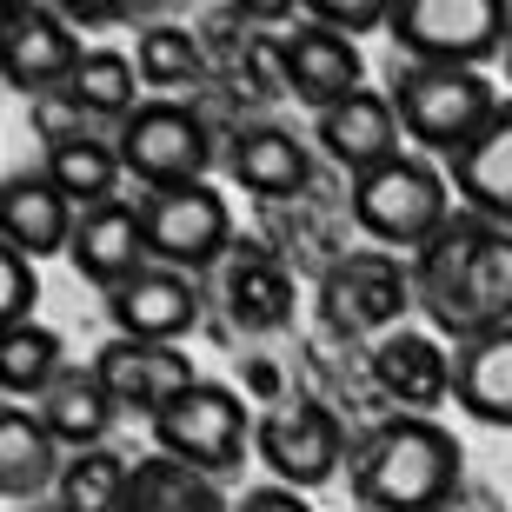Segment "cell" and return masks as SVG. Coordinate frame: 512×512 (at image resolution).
I'll return each mask as SVG.
<instances>
[{
  "instance_id": "obj_13",
  "label": "cell",
  "mask_w": 512,
  "mask_h": 512,
  "mask_svg": "<svg viewBox=\"0 0 512 512\" xmlns=\"http://www.w3.org/2000/svg\"><path fill=\"white\" fill-rule=\"evenodd\" d=\"M87 60L80 47L74 20L60 14V7H34V0H20L0 14V80L14 87V94L40 100V94H60L74 67Z\"/></svg>"
},
{
  "instance_id": "obj_32",
  "label": "cell",
  "mask_w": 512,
  "mask_h": 512,
  "mask_svg": "<svg viewBox=\"0 0 512 512\" xmlns=\"http://www.w3.org/2000/svg\"><path fill=\"white\" fill-rule=\"evenodd\" d=\"M293 366H300V353H293V360H273V353H260V346H247V353H240V373H233V386H240V393L247 399H266V413H273V406H286V399H300V386H293Z\"/></svg>"
},
{
  "instance_id": "obj_21",
  "label": "cell",
  "mask_w": 512,
  "mask_h": 512,
  "mask_svg": "<svg viewBox=\"0 0 512 512\" xmlns=\"http://www.w3.org/2000/svg\"><path fill=\"white\" fill-rule=\"evenodd\" d=\"M74 227H80V213L67 207V193L47 173H7L0 180V247L47 260V253L74 247Z\"/></svg>"
},
{
  "instance_id": "obj_38",
  "label": "cell",
  "mask_w": 512,
  "mask_h": 512,
  "mask_svg": "<svg viewBox=\"0 0 512 512\" xmlns=\"http://www.w3.org/2000/svg\"><path fill=\"white\" fill-rule=\"evenodd\" d=\"M20 512H67V506H20Z\"/></svg>"
},
{
  "instance_id": "obj_16",
  "label": "cell",
  "mask_w": 512,
  "mask_h": 512,
  "mask_svg": "<svg viewBox=\"0 0 512 512\" xmlns=\"http://www.w3.org/2000/svg\"><path fill=\"white\" fill-rule=\"evenodd\" d=\"M94 380L107 386V399H114L120 413L160 419V406L180 399L200 373H193V360L180 346H147V340H120L114 333V340L94 353Z\"/></svg>"
},
{
  "instance_id": "obj_14",
  "label": "cell",
  "mask_w": 512,
  "mask_h": 512,
  "mask_svg": "<svg viewBox=\"0 0 512 512\" xmlns=\"http://www.w3.org/2000/svg\"><path fill=\"white\" fill-rule=\"evenodd\" d=\"M366 380H373L386 413L433 419L439 406L453 399V346H439L433 333H419V326H399V333H386V340L366 353Z\"/></svg>"
},
{
  "instance_id": "obj_35",
  "label": "cell",
  "mask_w": 512,
  "mask_h": 512,
  "mask_svg": "<svg viewBox=\"0 0 512 512\" xmlns=\"http://www.w3.org/2000/svg\"><path fill=\"white\" fill-rule=\"evenodd\" d=\"M233 512H313V506H306V493H293V486H280V479H266V486L240 493Z\"/></svg>"
},
{
  "instance_id": "obj_2",
  "label": "cell",
  "mask_w": 512,
  "mask_h": 512,
  "mask_svg": "<svg viewBox=\"0 0 512 512\" xmlns=\"http://www.w3.org/2000/svg\"><path fill=\"white\" fill-rule=\"evenodd\" d=\"M346 486L360 512H439L466 486V446L439 419L380 413L366 433H353Z\"/></svg>"
},
{
  "instance_id": "obj_39",
  "label": "cell",
  "mask_w": 512,
  "mask_h": 512,
  "mask_svg": "<svg viewBox=\"0 0 512 512\" xmlns=\"http://www.w3.org/2000/svg\"><path fill=\"white\" fill-rule=\"evenodd\" d=\"M506 80H512V47H506Z\"/></svg>"
},
{
  "instance_id": "obj_29",
  "label": "cell",
  "mask_w": 512,
  "mask_h": 512,
  "mask_svg": "<svg viewBox=\"0 0 512 512\" xmlns=\"http://www.w3.org/2000/svg\"><path fill=\"white\" fill-rule=\"evenodd\" d=\"M67 94H74V107L94 127H127L140 107H147V87H140V67H133V54H120V47H87V60L74 67V80H67Z\"/></svg>"
},
{
  "instance_id": "obj_23",
  "label": "cell",
  "mask_w": 512,
  "mask_h": 512,
  "mask_svg": "<svg viewBox=\"0 0 512 512\" xmlns=\"http://www.w3.org/2000/svg\"><path fill=\"white\" fill-rule=\"evenodd\" d=\"M133 67H140L147 100H207L213 94L207 40H200V27H180V20H147L133 34Z\"/></svg>"
},
{
  "instance_id": "obj_1",
  "label": "cell",
  "mask_w": 512,
  "mask_h": 512,
  "mask_svg": "<svg viewBox=\"0 0 512 512\" xmlns=\"http://www.w3.org/2000/svg\"><path fill=\"white\" fill-rule=\"evenodd\" d=\"M413 300L453 346L479 326H512V233L459 207L413 253Z\"/></svg>"
},
{
  "instance_id": "obj_30",
  "label": "cell",
  "mask_w": 512,
  "mask_h": 512,
  "mask_svg": "<svg viewBox=\"0 0 512 512\" xmlns=\"http://www.w3.org/2000/svg\"><path fill=\"white\" fill-rule=\"evenodd\" d=\"M60 373H67V346H60L54 326L27 320V326H14V333L0 340V393L7 399L27 406V399H40Z\"/></svg>"
},
{
  "instance_id": "obj_33",
  "label": "cell",
  "mask_w": 512,
  "mask_h": 512,
  "mask_svg": "<svg viewBox=\"0 0 512 512\" xmlns=\"http://www.w3.org/2000/svg\"><path fill=\"white\" fill-rule=\"evenodd\" d=\"M34 300H40V280H34V260L14 247H0V320L7 333L34 320Z\"/></svg>"
},
{
  "instance_id": "obj_36",
  "label": "cell",
  "mask_w": 512,
  "mask_h": 512,
  "mask_svg": "<svg viewBox=\"0 0 512 512\" xmlns=\"http://www.w3.org/2000/svg\"><path fill=\"white\" fill-rule=\"evenodd\" d=\"M60 14L74 20V34H80V27H127L133 7H127V0H100V7H94V0H74V7H60Z\"/></svg>"
},
{
  "instance_id": "obj_31",
  "label": "cell",
  "mask_w": 512,
  "mask_h": 512,
  "mask_svg": "<svg viewBox=\"0 0 512 512\" xmlns=\"http://www.w3.org/2000/svg\"><path fill=\"white\" fill-rule=\"evenodd\" d=\"M127 479H133V459L114 453V446L67 453V466H60V486H54V506H67V512H120V499H127Z\"/></svg>"
},
{
  "instance_id": "obj_27",
  "label": "cell",
  "mask_w": 512,
  "mask_h": 512,
  "mask_svg": "<svg viewBox=\"0 0 512 512\" xmlns=\"http://www.w3.org/2000/svg\"><path fill=\"white\" fill-rule=\"evenodd\" d=\"M120 512H233L227 486L187 459H167V453H140L133 459V479H127V499Z\"/></svg>"
},
{
  "instance_id": "obj_4",
  "label": "cell",
  "mask_w": 512,
  "mask_h": 512,
  "mask_svg": "<svg viewBox=\"0 0 512 512\" xmlns=\"http://www.w3.org/2000/svg\"><path fill=\"white\" fill-rule=\"evenodd\" d=\"M413 266H399V253H380V247H353L346 260H333L313 280V313H320V333L326 346H373L386 333L406 326L413 313Z\"/></svg>"
},
{
  "instance_id": "obj_17",
  "label": "cell",
  "mask_w": 512,
  "mask_h": 512,
  "mask_svg": "<svg viewBox=\"0 0 512 512\" xmlns=\"http://www.w3.org/2000/svg\"><path fill=\"white\" fill-rule=\"evenodd\" d=\"M313 140H320V153L346 173V180H360V173H373V167H386V160L406 153V127H399L386 87H366V94L313 114Z\"/></svg>"
},
{
  "instance_id": "obj_9",
  "label": "cell",
  "mask_w": 512,
  "mask_h": 512,
  "mask_svg": "<svg viewBox=\"0 0 512 512\" xmlns=\"http://www.w3.org/2000/svg\"><path fill=\"white\" fill-rule=\"evenodd\" d=\"M207 300H213V326L220 333H240V340H273L293 326V306H300V286H293V266L266 247L260 233H240L233 253L207 273Z\"/></svg>"
},
{
  "instance_id": "obj_15",
  "label": "cell",
  "mask_w": 512,
  "mask_h": 512,
  "mask_svg": "<svg viewBox=\"0 0 512 512\" xmlns=\"http://www.w3.org/2000/svg\"><path fill=\"white\" fill-rule=\"evenodd\" d=\"M227 173H233V187H247L260 207H286V200L320 187L313 147L293 127H280V120H240L227 140Z\"/></svg>"
},
{
  "instance_id": "obj_37",
  "label": "cell",
  "mask_w": 512,
  "mask_h": 512,
  "mask_svg": "<svg viewBox=\"0 0 512 512\" xmlns=\"http://www.w3.org/2000/svg\"><path fill=\"white\" fill-rule=\"evenodd\" d=\"M439 512H506V506H499V493H493V486H479V479H466V486H459V493L446 499Z\"/></svg>"
},
{
  "instance_id": "obj_28",
  "label": "cell",
  "mask_w": 512,
  "mask_h": 512,
  "mask_svg": "<svg viewBox=\"0 0 512 512\" xmlns=\"http://www.w3.org/2000/svg\"><path fill=\"white\" fill-rule=\"evenodd\" d=\"M40 173H47V180L67 193V207H74V213L114 207V200H120V180H127L114 133H74V140H54Z\"/></svg>"
},
{
  "instance_id": "obj_20",
  "label": "cell",
  "mask_w": 512,
  "mask_h": 512,
  "mask_svg": "<svg viewBox=\"0 0 512 512\" xmlns=\"http://www.w3.org/2000/svg\"><path fill=\"white\" fill-rule=\"evenodd\" d=\"M273 220H266V247L280 253L286 266H313V280H320L333 260H346V227H353V213H346V193H300V200H286V207H266Z\"/></svg>"
},
{
  "instance_id": "obj_6",
  "label": "cell",
  "mask_w": 512,
  "mask_h": 512,
  "mask_svg": "<svg viewBox=\"0 0 512 512\" xmlns=\"http://www.w3.org/2000/svg\"><path fill=\"white\" fill-rule=\"evenodd\" d=\"M147 426H153V453L187 459L200 473L227 479L253 459V426H260V419H253V399L240 393V386L193 380L187 393L167 399L160 419H147Z\"/></svg>"
},
{
  "instance_id": "obj_22",
  "label": "cell",
  "mask_w": 512,
  "mask_h": 512,
  "mask_svg": "<svg viewBox=\"0 0 512 512\" xmlns=\"http://www.w3.org/2000/svg\"><path fill=\"white\" fill-rule=\"evenodd\" d=\"M453 406L493 433H512V326H479L453 346Z\"/></svg>"
},
{
  "instance_id": "obj_3",
  "label": "cell",
  "mask_w": 512,
  "mask_h": 512,
  "mask_svg": "<svg viewBox=\"0 0 512 512\" xmlns=\"http://www.w3.org/2000/svg\"><path fill=\"white\" fill-rule=\"evenodd\" d=\"M346 213H353V233H366L380 253H419L459 213V200L439 160L399 153L386 167L346 180Z\"/></svg>"
},
{
  "instance_id": "obj_34",
  "label": "cell",
  "mask_w": 512,
  "mask_h": 512,
  "mask_svg": "<svg viewBox=\"0 0 512 512\" xmlns=\"http://www.w3.org/2000/svg\"><path fill=\"white\" fill-rule=\"evenodd\" d=\"M306 20H320V27H333V34H373L380 27L386 34V20H393V0H313L306 7Z\"/></svg>"
},
{
  "instance_id": "obj_7",
  "label": "cell",
  "mask_w": 512,
  "mask_h": 512,
  "mask_svg": "<svg viewBox=\"0 0 512 512\" xmlns=\"http://www.w3.org/2000/svg\"><path fill=\"white\" fill-rule=\"evenodd\" d=\"M386 34L399 60L486 74V60L512 47V0H393Z\"/></svg>"
},
{
  "instance_id": "obj_24",
  "label": "cell",
  "mask_w": 512,
  "mask_h": 512,
  "mask_svg": "<svg viewBox=\"0 0 512 512\" xmlns=\"http://www.w3.org/2000/svg\"><path fill=\"white\" fill-rule=\"evenodd\" d=\"M67 260H74V273L87 286H100V293H114L120 280H133V273L153 260L147 253V227H140V200H114V207L80 213Z\"/></svg>"
},
{
  "instance_id": "obj_11",
  "label": "cell",
  "mask_w": 512,
  "mask_h": 512,
  "mask_svg": "<svg viewBox=\"0 0 512 512\" xmlns=\"http://www.w3.org/2000/svg\"><path fill=\"white\" fill-rule=\"evenodd\" d=\"M140 227H147V253L160 266H180L193 280H207L213 266L233 253L240 227H233L227 193L193 180V187H167V193H140Z\"/></svg>"
},
{
  "instance_id": "obj_18",
  "label": "cell",
  "mask_w": 512,
  "mask_h": 512,
  "mask_svg": "<svg viewBox=\"0 0 512 512\" xmlns=\"http://www.w3.org/2000/svg\"><path fill=\"white\" fill-rule=\"evenodd\" d=\"M366 87H373V80H366L360 40L333 34V27H320V20H306L300 34L286 40V94L300 100V107L326 114V107H340V100L366 94Z\"/></svg>"
},
{
  "instance_id": "obj_12",
  "label": "cell",
  "mask_w": 512,
  "mask_h": 512,
  "mask_svg": "<svg viewBox=\"0 0 512 512\" xmlns=\"http://www.w3.org/2000/svg\"><path fill=\"white\" fill-rule=\"evenodd\" d=\"M107 326L120 340H147V346H180L187 333L207 326V280H193L180 266L147 260L133 280H120L107 293Z\"/></svg>"
},
{
  "instance_id": "obj_25",
  "label": "cell",
  "mask_w": 512,
  "mask_h": 512,
  "mask_svg": "<svg viewBox=\"0 0 512 512\" xmlns=\"http://www.w3.org/2000/svg\"><path fill=\"white\" fill-rule=\"evenodd\" d=\"M60 439L40 426L34 406H20V399H7L0 406V493H7V506H34L47 486H60Z\"/></svg>"
},
{
  "instance_id": "obj_8",
  "label": "cell",
  "mask_w": 512,
  "mask_h": 512,
  "mask_svg": "<svg viewBox=\"0 0 512 512\" xmlns=\"http://www.w3.org/2000/svg\"><path fill=\"white\" fill-rule=\"evenodd\" d=\"M114 147L127 180H140L147 193H167L207 180L213 153H220V127L200 100H147L127 127H114Z\"/></svg>"
},
{
  "instance_id": "obj_26",
  "label": "cell",
  "mask_w": 512,
  "mask_h": 512,
  "mask_svg": "<svg viewBox=\"0 0 512 512\" xmlns=\"http://www.w3.org/2000/svg\"><path fill=\"white\" fill-rule=\"evenodd\" d=\"M34 413H40V426L60 439V453H94V446H107L120 406L107 399V386L94 380V366H67V373L34 399Z\"/></svg>"
},
{
  "instance_id": "obj_19",
  "label": "cell",
  "mask_w": 512,
  "mask_h": 512,
  "mask_svg": "<svg viewBox=\"0 0 512 512\" xmlns=\"http://www.w3.org/2000/svg\"><path fill=\"white\" fill-rule=\"evenodd\" d=\"M446 180L466 213L512 233V100H499V114L446 160Z\"/></svg>"
},
{
  "instance_id": "obj_5",
  "label": "cell",
  "mask_w": 512,
  "mask_h": 512,
  "mask_svg": "<svg viewBox=\"0 0 512 512\" xmlns=\"http://www.w3.org/2000/svg\"><path fill=\"white\" fill-rule=\"evenodd\" d=\"M386 94H393V114L406 127V140L426 160H453L499 114V87L479 67H419V60H399L393 74H386Z\"/></svg>"
},
{
  "instance_id": "obj_10",
  "label": "cell",
  "mask_w": 512,
  "mask_h": 512,
  "mask_svg": "<svg viewBox=\"0 0 512 512\" xmlns=\"http://www.w3.org/2000/svg\"><path fill=\"white\" fill-rule=\"evenodd\" d=\"M253 453L266 459V473L280 479V486L313 493L326 479H340V466L353 459V433H346V413H333L313 393H300V399H286V406H273V413H260Z\"/></svg>"
}]
</instances>
